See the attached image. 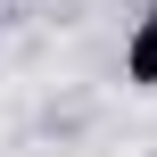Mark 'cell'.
I'll return each mask as SVG.
<instances>
[{
	"label": "cell",
	"instance_id": "obj_1",
	"mask_svg": "<svg viewBox=\"0 0 157 157\" xmlns=\"http://www.w3.org/2000/svg\"><path fill=\"white\" fill-rule=\"evenodd\" d=\"M124 83L132 91H157V8L132 25V41H124Z\"/></svg>",
	"mask_w": 157,
	"mask_h": 157
}]
</instances>
